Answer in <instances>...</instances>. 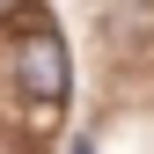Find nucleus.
<instances>
[{
    "label": "nucleus",
    "instance_id": "nucleus-1",
    "mask_svg": "<svg viewBox=\"0 0 154 154\" xmlns=\"http://www.w3.org/2000/svg\"><path fill=\"white\" fill-rule=\"evenodd\" d=\"M15 81H22L37 103H59V95H66V44L44 22H29L22 44H15Z\"/></svg>",
    "mask_w": 154,
    "mask_h": 154
},
{
    "label": "nucleus",
    "instance_id": "nucleus-2",
    "mask_svg": "<svg viewBox=\"0 0 154 154\" xmlns=\"http://www.w3.org/2000/svg\"><path fill=\"white\" fill-rule=\"evenodd\" d=\"M0 8H15V0H0Z\"/></svg>",
    "mask_w": 154,
    "mask_h": 154
}]
</instances>
